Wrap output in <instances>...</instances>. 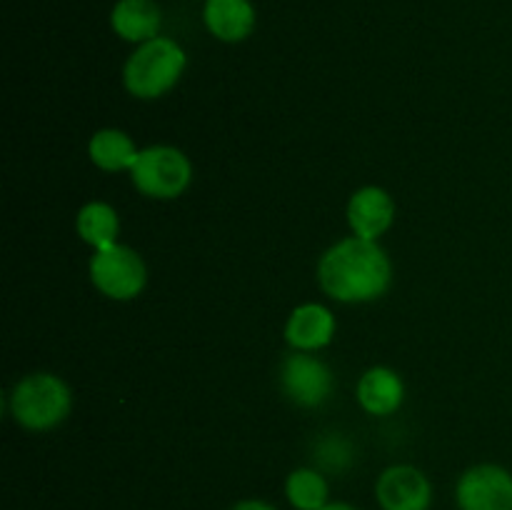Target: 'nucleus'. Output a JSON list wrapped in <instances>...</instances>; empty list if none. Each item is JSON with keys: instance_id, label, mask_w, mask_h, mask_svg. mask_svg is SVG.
<instances>
[{"instance_id": "6", "label": "nucleus", "mask_w": 512, "mask_h": 510, "mask_svg": "<svg viewBox=\"0 0 512 510\" xmlns=\"http://www.w3.org/2000/svg\"><path fill=\"white\" fill-rule=\"evenodd\" d=\"M280 385L285 398L298 408H318L333 393V373L328 365L305 350L285 355L280 368Z\"/></svg>"}, {"instance_id": "5", "label": "nucleus", "mask_w": 512, "mask_h": 510, "mask_svg": "<svg viewBox=\"0 0 512 510\" xmlns=\"http://www.w3.org/2000/svg\"><path fill=\"white\" fill-rule=\"evenodd\" d=\"M90 280L108 298L133 300L143 293L148 283V270L133 248L115 243L105 250H95L90 258Z\"/></svg>"}, {"instance_id": "13", "label": "nucleus", "mask_w": 512, "mask_h": 510, "mask_svg": "<svg viewBox=\"0 0 512 510\" xmlns=\"http://www.w3.org/2000/svg\"><path fill=\"white\" fill-rule=\"evenodd\" d=\"M115 35L128 43H148L158 38L163 25V10L155 0H118L110 13Z\"/></svg>"}, {"instance_id": "16", "label": "nucleus", "mask_w": 512, "mask_h": 510, "mask_svg": "<svg viewBox=\"0 0 512 510\" xmlns=\"http://www.w3.org/2000/svg\"><path fill=\"white\" fill-rule=\"evenodd\" d=\"M285 495L295 510H323L328 505V480L315 468H298L285 480Z\"/></svg>"}, {"instance_id": "8", "label": "nucleus", "mask_w": 512, "mask_h": 510, "mask_svg": "<svg viewBox=\"0 0 512 510\" xmlns=\"http://www.w3.org/2000/svg\"><path fill=\"white\" fill-rule=\"evenodd\" d=\"M375 498L383 510H428L433 485L415 465H390L375 483Z\"/></svg>"}, {"instance_id": "4", "label": "nucleus", "mask_w": 512, "mask_h": 510, "mask_svg": "<svg viewBox=\"0 0 512 510\" xmlns=\"http://www.w3.org/2000/svg\"><path fill=\"white\" fill-rule=\"evenodd\" d=\"M133 185L143 195L155 200H173L188 190L193 180V165L183 150L173 145H150L140 150L138 160L130 168Z\"/></svg>"}, {"instance_id": "11", "label": "nucleus", "mask_w": 512, "mask_h": 510, "mask_svg": "<svg viewBox=\"0 0 512 510\" xmlns=\"http://www.w3.org/2000/svg\"><path fill=\"white\" fill-rule=\"evenodd\" d=\"M405 385L393 368L375 365L358 380V403L370 415H393L403 405Z\"/></svg>"}, {"instance_id": "15", "label": "nucleus", "mask_w": 512, "mask_h": 510, "mask_svg": "<svg viewBox=\"0 0 512 510\" xmlns=\"http://www.w3.org/2000/svg\"><path fill=\"white\" fill-rule=\"evenodd\" d=\"M75 228H78L80 240L93 245L95 250H105L110 248V245L118 243L120 218L118 213H115L113 205L93 200V203H85L83 208L78 210Z\"/></svg>"}, {"instance_id": "9", "label": "nucleus", "mask_w": 512, "mask_h": 510, "mask_svg": "<svg viewBox=\"0 0 512 510\" xmlns=\"http://www.w3.org/2000/svg\"><path fill=\"white\" fill-rule=\"evenodd\" d=\"M395 203L388 190L378 185H365L355 190L348 200V223L353 235L365 240H378L393 225Z\"/></svg>"}, {"instance_id": "7", "label": "nucleus", "mask_w": 512, "mask_h": 510, "mask_svg": "<svg viewBox=\"0 0 512 510\" xmlns=\"http://www.w3.org/2000/svg\"><path fill=\"white\" fill-rule=\"evenodd\" d=\"M455 500L460 510H512V473L495 463L473 465L460 475Z\"/></svg>"}, {"instance_id": "3", "label": "nucleus", "mask_w": 512, "mask_h": 510, "mask_svg": "<svg viewBox=\"0 0 512 510\" xmlns=\"http://www.w3.org/2000/svg\"><path fill=\"white\" fill-rule=\"evenodd\" d=\"M73 408V395L65 380L53 373H30L10 393V413L28 430H50L63 423Z\"/></svg>"}, {"instance_id": "12", "label": "nucleus", "mask_w": 512, "mask_h": 510, "mask_svg": "<svg viewBox=\"0 0 512 510\" xmlns=\"http://www.w3.org/2000/svg\"><path fill=\"white\" fill-rule=\"evenodd\" d=\"M203 23L223 43H240L255 30V8L250 0H205Z\"/></svg>"}, {"instance_id": "14", "label": "nucleus", "mask_w": 512, "mask_h": 510, "mask_svg": "<svg viewBox=\"0 0 512 510\" xmlns=\"http://www.w3.org/2000/svg\"><path fill=\"white\" fill-rule=\"evenodd\" d=\"M88 155L100 170H108V173H118V170H128L138 160L140 150L135 148L133 138L128 133L118 128H103L90 138L88 143Z\"/></svg>"}, {"instance_id": "18", "label": "nucleus", "mask_w": 512, "mask_h": 510, "mask_svg": "<svg viewBox=\"0 0 512 510\" xmlns=\"http://www.w3.org/2000/svg\"><path fill=\"white\" fill-rule=\"evenodd\" d=\"M233 510H275L270 503H263V500H240Z\"/></svg>"}, {"instance_id": "19", "label": "nucleus", "mask_w": 512, "mask_h": 510, "mask_svg": "<svg viewBox=\"0 0 512 510\" xmlns=\"http://www.w3.org/2000/svg\"><path fill=\"white\" fill-rule=\"evenodd\" d=\"M323 510H358V508L350 503H328Z\"/></svg>"}, {"instance_id": "10", "label": "nucleus", "mask_w": 512, "mask_h": 510, "mask_svg": "<svg viewBox=\"0 0 512 510\" xmlns=\"http://www.w3.org/2000/svg\"><path fill=\"white\" fill-rule=\"evenodd\" d=\"M335 335V315L320 303H303L290 313L285 323V340L293 350H315L325 348Z\"/></svg>"}, {"instance_id": "2", "label": "nucleus", "mask_w": 512, "mask_h": 510, "mask_svg": "<svg viewBox=\"0 0 512 510\" xmlns=\"http://www.w3.org/2000/svg\"><path fill=\"white\" fill-rule=\"evenodd\" d=\"M188 55L173 38H158L140 43L123 68V85L133 98L155 100L175 88L185 73Z\"/></svg>"}, {"instance_id": "1", "label": "nucleus", "mask_w": 512, "mask_h": 510, "mask_svg": "<svg viewBox=\"0 0 512 510\" xmlns=\"http://www.w3.org/2000/svg\"><path fill=\"white\" fill-rule=\"evenodd\" d=\"M393 263L378 240L358 235L338 240L318 263V283L325 295L340 303H370L388 293Z\"/></svg>"}, {"instance_id": "17", "label": "nucleus", "mask_w": 512, "mask_h": 510, "mask_svg": "<svg viewBox=\"0 0 512 510\" xmlns=\"http://www.w3.org/2000/svg\"><path fill=\"white\" fill-rule=\"evenodd\" d=\"M353 458V443L340 433H325L313 448L315 465L320 470H328V473H345L353 465Z\"/></svg>"}]
</instances>
